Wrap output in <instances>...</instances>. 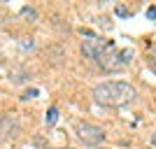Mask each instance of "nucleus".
<instances>
[{
  "label": "nucleus",
  "instance_id": "1",
  "mask_svg": "<svg viewBox=\"0 0 156 149\" xmlns=\"http://www.w3.org/2000/svg\"><path fill=\"white\" fill-rule=\"evenodd\" d=\"M137 91L128 82H103L93 89V100L103 107H124L135 100Z\"/></svg>",
  "mask_w": 156,
  "mask_h": 149
},
{
  "label": "nucleus",
  "instance_id": "2",
  "mask_svg": "<svg viewBox=\"0 0 156 149\" xmlns=\"http://www.w3.org/2000/svg\"><path fill=\"white\" fill-rule=\"evenodd\" d=\"M110 47H114V42L112 40H105L100 37V35H91L89 40H84V44H82V51H84V56H89V59H100Z\"/></svg>",
  "mask_w": 156,
  "mask_h": 149
},
{
  "label": "nucleus",
  "instance_id": "3",
  "mask_svg": "<svg viewBox=\"0 0 156 149\" xmlns=\"http://www.w3.org/2000/svg\"><path fill=\"white\" fill-rule=\"evenodd\" d=\"M75 130H77L79 140H84L86 144H100L105 140V130L100 128V126H96V123L79 121L77 126H75Z\"/></svg>",
  "mask_w": 156,
  "mask_h": 149
},
{
  "label": "nucleus",
  "instance_id": "4",
  "mask_svg": "<svg viewBox=\"0 0 156 149\" xmlns=\"http://www.w3.org/2000/svg\"><path fill=\"white\" fill-rule=\"evenodd\" d=\"M98 63H100V68H103L105 72H117L119 68H121V59H119L117 47H110V49L98 59Z\"/></svg>",
  "mask_w": 156,
  "mask_h": 149
},
{
  "label": "nucleus",
  "instance_id": "5",
  "mask_svg": "<svg viewBox=\"0 0 156 149\" xmlns=\"http://www.w3.org/2000/svg\"><path fill=\"white\" fill-rule=\"evenodd\" d=\"M16 128V119L14 117H0V135L5 137V135H9V130H14Z\"/></svg>",
  "mask_w": 156,
  "mask_h": 149
},
{
  "label": "nucleus",
  "instance_id": "6",
  "mask_svg": "<svg viewBox=\"0 0 156 149\" xmlns=\"http://www.w3.org/2000/svg\"><path fill=\"white\" fill-rule=\"evenodd\" d=\"M56 121H58V110H56V107H51V110L44 114V126H54Z\"/></svg>",
  "mask_w": 156,
  "mask_h": 149
},
{
  "label": "nucleus",
  "instance_id": "7",
  "mask_svg": "<svg viewBox=\"0 0 156 149\" xmlns=\"http://www.w3.org/2000/svg\"><path fill=\"white\" fill-rule=\"evenodd\" d=\"M119 59H121V65H128L130 59H133V49H124V51H119Z\"/></svg>",
  "mask_w": 156,
  "mask_h": 149
},
{
  "label": "nucleus",
  "instance_id": "8",
  "mask_svg": "<svg viewBox=\"0 0 156 149\" xmlns=\"http://www.w3.org/2000/svg\"><path fill=\"white\" fill-rule=\"evenodd\" d=\"M21 14H23V16H28V19H37V12H35V9H33V7H23V9H21Z\"/></svg>",
  "mask_w": 156,
  "mask_h": 149
},
{
  "label": "nucleus",
  "instance_id": "9",
  "mask_svg": "<svg viewBox=\"0 0 156 149\" xmlns=\"http://www.w3.org/2000/svg\"><path fill=\"white\" fill-rule=\"evenodd\" d=\"M114 12L119 14V16H130V9L126 5H117V9H114Z\"/></svg>",
  "mask_w": 156,
  "mask_h": 149
},
{
  "label": "nucleus",
  "instance_id": "10",
  "mask_svg": "<svg viewBox=\"0 0 156 149\" xmlns=\"http://www.w3.org/2000/svg\"><path fill=\"white\" fill-rule=\"evenodd\" d=\"M37 93H40L37 89H28V91H26V96H23V100H28V98H35Z\"/></svg>",
  "mask_w": 156,
  "mask_h": 149
},
{
  "label": "nucleus",
  "instance_id": "11",
  "mask_svg": "<svg viewBox=\"0 0 156 149\" xmlns=\"http://www.w3.org/2000/svg\"><path fill=\"white\" fill-rule=\"evenodd\" d=\"M147 19H151V21L156 19V5H151L149 9H147Z\"/></svg>",
  "mask_w": 156,
  "mask_h": 149
},
{
  "label": "nucleus",
  "instance_id": "12",
  "mask_svg": "<svg viewBox=\"0 0 156 149\" xmlns=\"http://www.w3.org/2000/svg\"><path fill=\"white\" fill-rule=\"evenodd\" d=\"M35 47V42L33 40H28V42H21V49H33Z\"/></svg>",
  "mask_w": 156,
  "mask_h": 149
},
{
  "label": "nucleus",
  "instance_id": "13",
  "mask_svg": "<svg viewBox=\"0 0 156 149\" xmlns=\"http://www.w3.org/2000/svg\"><path fill=\"white\" fill-rule=\"evenodd\" d=\"M151 68H154V72H156V61H151Z\"/></svg>",
  "mask_w": 156,
  "mask_h": 149
},
{
  "label": "nucleus",
  "instance_id": "14",
  "mask_svg": "<svg viewBox=\"0 0 156 149\" xmlns=\"http://www.w3.org/2000/svg\"><path fill=\"white\" fill-rule=\"evenodd\" d=\"M151 142H154V144H156V135H154V137H151Z\"/></svg>",
  "mask_w": 156,
  "mask_h": 149
},
{
  "label": "nucleus",
  "instance_id": "15",
  "mask_svg": "<svg viewBox=\"0 0 156 149\" xmlns=\"http://www.w3.org/2000/svg\"><path fill=\"white\" fill-rule=\"evenodd\" d=\"M63 149H72V147H63Z\"/></svg>",
  "mask_w": 156,
  "mask_h": 149
},
{
  "label": "nucleus",
  "instance_id": "16",
  "mask_svg": "<svg viewBox=\"0 0 156 149\" xmlns=\"http://www.w3.org/2000/svg\"><path fill=\"white\" fill-rule=\"evenodd\" d=\"M0 117H2V114H0Z\"/></svg>",
  "mask_w": 156,
  "mask_h": 149
}]
</instances>
